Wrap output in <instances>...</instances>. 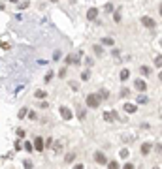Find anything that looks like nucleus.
I'll use <instances>...</instances> for the list:
<instances>
[{
	"mask_svg": "<svg viewBox=\"0 0 162 169\" xmlns=\"http://www.w3.org/2000/svg\"><path fill=\"white\" fill-rule=\"evenodd\" d=\"M77 117H79V120H85V111L81 109V107L77 109Z\"/></svg>",
	"mask_w": 162,
	"mask_h": 169,
	"instance_id": "obj_23",
	"label": "nucleus"
},
{
	"mask_svg": "<svg viewBox=\"0 0 162 169\" xmlns=\"http://www.w3.org/2000/svg\"><path fill=\"white\" fill-rule=\"evenodd\" d=\"M25 167H32V162H30V160H25Z\"/></svg>",
	"mask_w": 162,
	"mask_h": 169,
	"instance_id": "obj_39",
	"label": "nucleus"
},
{
	"mask_svg": "<svg viewBox=\"0 0 162 169\" xmlns=\"http://www.w3.org/2000/svg\"><path fill=\"white\" fill-rule=\"evenodd\" d=\"M113 21H115V23H119V21H121V13H119V12H115V13H113Z\"/></svg>",
	"mask_w": 162,
	"mask_h": 169,
	"instance_id": "obj_27",
	"label": "nucleus"
},
{
	"mask_svg": "<svg viewBox=\"0 0 162 169\" xmlns=\"http://www.w3.org/2000/svg\"><path fill=\"white\" fill-rule=\"evenodd\" d=\"M51 2H57V0H51Z\"/></svg>",
	"mask_w": 162,
	"mask_h": 169,
	"instance_id": "obj_43",
	"label": "nucleus"
},
{
	"mask_svg": "<svg viewBox=\"0 0 162 169\" xmlns=\"http://www.w3.org/2000/svg\"><path fill=\"white\" fill-rule=\"evenodd\" d=\"M34 148H36L38 152L43 150V139H42V137H36V139H34Z\"/></svg>",
	"mask_w": 162,
	"mask_h": 169,
	"instance_id": "obj_9",
	"label": "nucleus"
},
{
	"mask_svg": "<svg viewBox=\"0 0 162 169\" xmlns=\"http://www.w3.org/2000/svg\"><path fill=\"white\" fill-rule=\"evenodd\" d=\"M81 79H83V81H89V79H90V73H89L87 70H85L83 73H81Z\"/></svg>",
	"mask_w": 162,
	"mask_h": 169,
	"instance_id": "obj_22",
	"label": "nucleus"
},
{
	"mask_svg": "<svg viewBox=\"0 0 162 169\" xmlns=\"http://www.w3.org/2000/svg\"><path fill=\"white\" fill-rule=\"evenodd\" d=\"M123 109H124L126 113H136V111H138V107H136L134 104H130V101H128V104H124V105H123Z\"/></svg>",
	"mask_w": 162,
	"mask_h": 169,
	"instance_id": "obj_11",
	"label": "nucleus"
},
{
	"mask_svg": "<svg viewBox=\"0 0 162 169\" xmlns=\"http://www.w3.org/2000/svg\"><path fill=\"white\" fill-rule=\"evenodd\" d=\"M53 58H55V60H59V58H60V51H55V55H53Z\"/></svg>",
	"mask_w": 162,
	"mask_h": 169,
	"instance_id": "obj_33",
	"label": "nucleus"
},
{
	"mask_svg": "<svg viewBox=\"0 0 162 169\" xmlns=\"http://www.w3.org/2000/svg\"><path fill=\"white\" fill-rule=\"evenodd\" d=\"M128 77H130V70H126V68H124V70H121V73H119V79H121V81H126Z\"/></svg>",
	"mask_w": 162,
	"mask_h": 169,
	"instance_id": "obj_13",
	"label": "nucleus"
},
{
	"mask_svg": "<svg viewBox=\"0 0 162 169\" xmlns=\"http://www.w3.org/2000/svg\"><path fill=\"white\" fill-rule=\"evenodd\" d=\"M60 117H62L64 120H72V111H70L66 105H62L60 107Z\"/></svg>",
	"mask_w": 162,
	"mask_h": 169,
	"instance_id": "obj_4",
	"label": "nucleus"
},
{
	"mask_svg": "<svg viewBox=\"0 0 162 169\" xmlns=\"http://www.w3.org/2000/svg\"><path fill=\"white\" fill-rule=\"evenodd\" d=\"M27 115H28V109H27V107H23V109H19V113H17V117H19V119H25Z\"/></svg>",
	"mask_w": 162,
	"mask_h": 169,
	"instance_id": "obj_15",
	"label": "nucleus"
},
{
	"mask_svg": "<svg viewBox=\"0 0 162 169\" xmlns=\"http://www.w3.org/2000/svg\"><path fill=\"white\" fill-rule=\"evenodd\" d=\"M45 94H47L45 90H36V92H34V96H36L38 100H43V98H45Z\"/></svg>",
	"mask_w": 162,
	"mask_h": 169,
	"instance_id": "obj_16",
	"label": "nucleus"
},
{
	"mask_svg": "<svg viewBox=\"0 0 162 169\" xmlns=\"http://www.w3.org/2000/svg\"><path fill=\"white\" fill-rule=\"evenodd\" d=\"M155 66H156V68H162V55L155 56Z\"/></svg>",
	"mask_w": 162,
	"mask_h": 169,
	"instance_id": "obj_18",
	"label": "nucleus"
},
{
	"mask_svg": "<svg viewBox=\"0 0 162 169\" xmlns=\"http://www.w3.org/2000/svg\"><path fill=\"white\" fill-rule=\"evenodd\" d=\"M94 160L98 162V163H108V158H106L102 152H96V154H94Z\"/></svg>",
	"mask_w": 162,
	"mask_h": 169,
	"instance_id": "obj_12",
	"label": "nucleus"
},
{
	"mask_svg": "<svg viewBox=\"0 0 162 169\" xmlns=\"http://www.w3.org/2000/svg\"><path fill=\"white\" fill-rule=\"evenodd\" d=\"M9 2H17V0H9Z\"/></svg>",
	"mask_w": 162,
	"mask_h": 169,
	"instance_id": "obj_42",
	"label": "nucleus"
},
{
	"mask_svg": "<svg viewBox=\"0 0 162 169\" xmlns=\"http://www.w3.org/2000/svg\"><path fill=\"white\" fill-rule=\"evenodd\" d=\"M134 86H136V90H140V92H145V90H147V83H145L143 79H136Z\"/></svg>",
	"mask_w": 162,
	"mask_h": 169,
	"instance_id": "obj_5",
	"label": "nucleus"
},
{
	"mask_svg": "<svg viewBox=\"0 0 162 169\" xmlns=\"http://www.w3.org/2000/svg\"><path fill=\"white\" fill-rule=\"evenodd\" d=\"M98 98H100V100H108V98H109V92H108V90H100V92H98Z\"/></svg>",
	"mask_w": 162,
	"mask_h": 169,
	"instance_id": "obj_14",
	"label": "nucleus"
},
{
	"mask_svg": "<svg viewBox=\"0 0 162 169\" xmlns=\"http://www.w3.org/2000/svg\"><path fill=\"white\" fill-rule=\"evenodd\" d=\"M156 152H158V154H162V143H158V145H156Z\"/></svg>",
	"mask_w": 162,
	"mask_h": 169,
	"instance_id": "obj_34",
	"label": "nucleus"
},
{
	"mask_svg": "<svg viewBox=\"0 0 162 169\" xmlns=\"http://www.w3.org/2000/svg\"><path fill=\"white\" fill-rule=\"evenodd\" d=\"M28 117H30L32 120H36V119H38V115H36V113H28Z\"/></svg>",
	"mask_w": 162,
	"mask_h": 169,
	"instance_id": "obj_36",
	"label": "nucleus"
},
{
	"mask_svg": "<svg viewBox=\"0 0 162 169\" xmlns=\"http://www.w3.org/2000/svg\"><path fill=\"white\" fill-rule=\"evenodd\" d=\"M59 75H60V77H66V68L60 70V71H59Z\"/></svg>",
	"mask_w": 162,
	"mask_h": 169,
	"instance_id": "obj_32",
	"label": "nucleus"
},
{
	"mask_svg": "<svg viewBox=\"0 0 162 169\" xmlns=\"http://www.w3.org/2000/svg\"><path fill=\"white\" fill-rule=\"evenodd\" d=\"M66 62L77 66V64H79V53H77V55H68V56H66Z\"/></svg>",
	"mask_w": 162,
	"mask_h": 169,
	"instance_id": "obj_7",
	"label": "nucleus"
},
{
	"mask_svg": "<svg viewBox=\"0 0 162 169\" xmlns=\"http://www.w3.org/2000/svg\"><path fill=\"white\" fill-rule=\"evenodd\" d=\"M28 4H30V2H27V0H25V2L19 4V8H21V9H27V8H28Z\"/></svg>",
	"mask_w": 162,
	"mask_h": 169,
	"instance_id": "obj_28",
	"label": "nucleus"
},
{
	"mask_svg": "<svg viewBox=\"0 0 162 169\" xmlns=\"http://www.w3.org/2000/svg\"><path fill=\"white\" fill-rule=\"evenodd\" d=\"M17 135H19V137H25V130H21V128H19V130H17Z\"/></svg>",
	"mask_w": 162,
	"mask_h": 169,
	"instance_id": "obj_35",
	"label": "nucleus"
},
{
	"mask_svg": "<svg viewBox=\"0 0 162 169\" xmlns=\"http://www.w3.org/2000/svg\"><path fill=\"white\" fill-rule=\"evenodd\" d=\"M94 53L98 55V56H102V55H104V49L100 47V45H94Z\"/></svg>",
	"mask_w": 162,
	"mask_h": 169,
	"instance_id": "obj_21",
	"label": "nucleus"
},
{
	"mask_svg": "<svg viewBox=\"0 0 162 169\" xmlns=\"http://www.w3.org/2000/svg\"><path fill=\"white\" fill-rule=\"evenodd\" d=\"M117 117H119V115H117L115 111H106V113H104V120H106V122H113Z\"/></svg>",
	"mask_w": 162,
	"mask_h": 169,
	"instance_id": "obj_6",
	"label": "nucleus"
},
{
	"mask_svg": "<svg viewBox=\"0 0 162 169\" xmlns=\"http://www.w3.org/2000/svg\"><path fill=\"white\" fill-rule=\"evenodd\" d=\"M140 71H141V75H149L151 73V68H149V66H141Z\"/></svg>",
	"mask_w": 162,
	"mask_h": 169,
	"instance_id": "obj_17",
	"label": "nucleus"
},
{
	"mask_svg": "<svg viewBox=\"0 0 162 169\" xmlns=\"http://www.w3.org/2000/svg\"><path fill=\"white\" fill-rule=\"evenodd\" d=\"M85 101H87V107H93V109L100 107V98H98V94H89Z\"/></svg>",
	"mask_w": 162,
	"mask_h": 169,
	"instance_id": "obj_1",
	"label": "nucleus"
},
{
	"mask_svg": "<svg viewBox=\"0 0 162 169\" xmlns=\"http://www.w3.org/2000/svg\"><path fill=\"white\" fill-rule=\"evenodd\" d=\"M160 45H162V40H160Z\"/></svg>",
	"mask_w": 162,
	"mask_h": 169,
	"instance_id": "obj_44",
	"label": "nucleus"
},
{
	"mask_svg": "<svg viewBox=\"0 0 162 169\" xmlns=\"http://www.w3.org/2000/svg\"><path fill=\"white\" fill-rule=\"evenodd\" d=\"M25 148H27V150H32V148H34V147H32V145H30V143H25Z\"/></svg>",
	"mask_w": 162,
	"mask_h": 169,
	"instance_id": "obj_38",
	"label": "nucleus"
},
{
	"mask_svg": "<svg viewBox=\"0 0 162 169\" xmlns=\"http://www.w3.org/2000/svg\"><path fill=\"white\" fill-rule=\"evenodd\" d=\"M123 141H124V143H128V141L132 143V141H134V137H130V135H124V137H123Z\"/></svg>",
	"mask_w": 162,
	"mask_h": 169,
	"instance_id": "obj_30",
	"label": "nucleus"
},
{
	"mask_svg": "<svg viewBox=\"0 0 162 169\" xmlns=\"http://www.w3.org/2000/svg\"><path fill=\"white\" fill-rule=\"evenodd\" d=\"M121 96H123V98H128V96H130V90H128V88H123V90H121Z\"/></svg>",
	"mask_w": 162,
	"mask_h": 169,
	"instance_id": "obj_25",
	"label": "nucleus"
},
{
	"mask_svg": "<svg viewBox=\"0 0 162 169\" xmlns=\"http://www.w3.org/2000/svg\"><path fill=\"white\" fill-rule=\"evenodd\" d=\"M119 154H121V158H128V154H130V152H128V148H123V150H121Z\"/></svg>",
	"mask_w": 162,
	"mask_h": 169,
	"instance_id": "obj_24",
	"label": "nucleus"
},
{
	"mask_svg": "<svg viewBox=\"0 0 162 169\" xmlns=\"http://www.w3.org/2000/svg\"><path fill=\"white\" fill-rule=\"evenodd\" d=\"M51 79H53V71H49V73L45 75V81H47V83H49V81H51Z\"/></svg>",
	"mask_w": 162,
	"mask_h": 169,
	"instance_id": "obj_31",
	"label": "nucleus"
},
{
	"mask_svg": "<svg viewBox=\"0 0 162 169\" xmlns=\"http://www.w3.org/2000/svg\"><path fill=\"white\" fill-rule=\"evenodd\" d=\"M40 107H42V109H47L49 105H47V101H42V104H40Z\"/></svg>",
	"mask_w": 162,
	"mask_h": 169,
	"instance_id": "obj_37",
	"label": "nucleus"
},
{
	"mask_svg": "<svg viewBox=\"0 0 162 169\" xmlns=\"http://www.w3.org/2000/svg\"><path fill=\"white\" fill-rule=\"evenodd\" d=\"M158 79H160V81H162V71H160V75H158Z\"/></svg>",
	"mask_w": 162,
	"mask_h": 169,
	"instance_id": "obj_41",
	"label": "nucleus"
},
{
	"mask_svg": "<svg viewBox=\"0 0 162 169\" xmlns=\"http://www.w3.org/2000/svg\"><path fill=\"white\" fill-rule=\"evenodd\" d=\"M102 43H104V45H113V40H111V38H104Z\"/></svg>",
	"mask_w": 162,
	"mask_h": 169,
	"instance_id": "obj_26",
	"label": "nucleus"
},
{
	"mask_svg": "<svg viewBox=\"0 0 162 169\" xmlns=\"http://www.w3.org/2000/svg\"><path fill=\"white\" fill-rule=\"evenodd\" d=\"M141 24L147 27V28H155L156 27V21H155L153 17H149V15H145V17H141Z\"/></svg>",
	"mask_w": 162,
	"mask_h": 169,
	"instance_id": "obj_2",
	"label": "nucleus"
},
{
	"mask_svg": "<svg viewBox=\"0 0 162 169\" xmlns=\"http://www.w3.org/2000/svg\"><path fill=\"white\" fill-rule=\"evenodd\" d=\"M151 148H153V145H151V143H143V145H141V154L147 156L149 152H151Z\"/></svg>",
	"mask_w": 162,
	"mask_h": 169,
	"instance_id": "obj_10",
	"label": "nucleus"
},
{
	"mask_svg": "<svg viewBox=\"0 0 162 169\" xmlns=\"http://www.w3.org/2000/svg\"><path fill=\"white\" fill-rule=\"evenodd\" d=\"M158 12H160V15H162V4H160V8H158Z\"/></svg>",
	"mask_w": 162,
	"mask_h": 169,
	"instance_id": "obj_40",
	"label": "nucleus"
},
{
	"mask_svg": "<svg viewBox=\"0 0 162 169\" xmlns=\"http://www.w3.org/2000/svg\"><path fill=\"white\" fill-rule=\"evenodd\" d=\"M147 101H149V100H147V96H143V94H140V96H138V104H147Z\"/></svg>",
	"mask_w": 162,
	"mask_h": 169,
	"instance_id": "obj_20",
	"label": "nucleus"
},
{
	"mask_svg": "<svg viewBox=\"0 0 162 169\" xmlns=\"http://www.w3.org/2000/svg\"><path fill=\"white\" fill-rule=\"evenodd\" d=\"M64 143H66L64 139H59L57 143H53V152H55V154H60V152H62V148H64Z\"/></svg>",
	"mask_w": 162,
	"mask_h": 169,
	"instance_id": "obj_3",
	"label": "nucleus"
},
{
	"mask_svg": "<svg viewBox=\"0 0 162 169\" xmlns=\"http://www.w3.org/2000/svg\"><path fill=\"white\" fill-rule=\"evenodd\" d=\"M108 165H109L111 169H115V167H119V163H117V162L113 160V162H108Z\"/></svg>",
	"mask_w": 162,
	"mask_h": 169,
	"instance_id": "obj_29",
	"label": "nucleus"
},
{
	"mask_svg": "<svg viewBox=\"0 0 162 169\" xmlns=\"http://www.w3.org/2000/svg\"><path fill=\"white\" fill-rule=\"evenodd\" d=\"M96 17H98V9L90 8L89 12H87V19H89V21H96Z\"/></svg>",
	"mask_w": 162,
	"mask_h": 169,
	"instance_id": "obj_8",
	"label": "nucleus"
},
{
	"mask_svg": "<svg viewBox=\"0 0 162 169\" xmlns=\"http://www.w3.org/2000/svg\"><path fill=\"white\" fill-rule=\"evenodd\" d=\"M74 160H75V154H74V152H70V154H66V158H64V162H66V163L74 162Z\"/></svg>",
	"mask_w": 162,
	"mask_h": 169,
	"instance_id": "obj_19",
	"label": "nucleus"
}]
</instances>
